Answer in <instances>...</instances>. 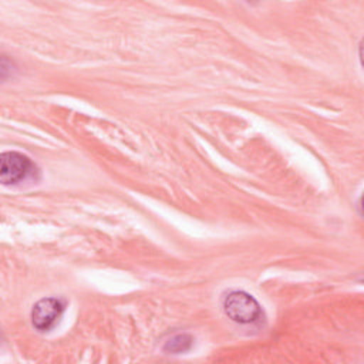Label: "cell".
Listing matches in <instances>:
<instances>
[{"mask_svg": "<svg viewBox=\"0 0 364 364\" xmlns=\"http://www.w3.org/2000/svg\"><path fill=\"white\" fill-rule=\"evenodd\" d=\"M63 303L55 297L38 300L31 310V323L36 328L46 331L50 330L63 313Z\"/></svg>", "mask_w": 364, "mask_h": 364, "instance_id": "3", "label": "cell"}, {"mask_svg": "<svg viewBox=\"0 0 364 364\" xmlns=\"http://www.w3.org/2000/svg\"><path fill=\"white\" fill-rule=\"evenodd\" d=\"M33 169L31 161L16 151L3 152L0 158V179L4 185H13L24 181Z\"/></svg>", "mask_w": 364, "mask_h": 364, "instance_id": "2", "label": "cell"}, {"mask_svg": "<svg viewBox=\"0 0 364 364\" xmlns=\"http://www.w3.org/2000/svg\"><path fill=\"white\" fill-rule=\"evenodd\" d=\"M192 337L189 334H175L172 336L164 346V350L166 353H172V354H181L185 353L191 348L192 346Z\"/></svg>", "mask_w": 364, "mask_h": 364, "instance_id": "4", "label": "cell"}, {"mask_svg": "<svg viewBox=\"0 0 364 364\" xmlns=\"http://www.w3.org/2000/svg\"><path fill=\"white\" fill-rule=\"evenodd\" d=\"M223 309L229 318L240 324L253 323L260 316L259 303L245 291H230L223 300Z\"/></svg>", "mask_w": 364, "mask_h": 364, "instance_id": "1", "label": "cell"}]
</instances>
